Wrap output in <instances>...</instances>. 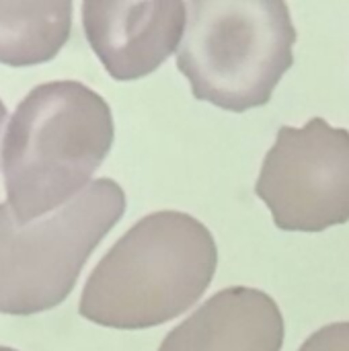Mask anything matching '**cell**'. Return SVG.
<instances>
[{
  "instance_id": "obj_7",
  "label": "cell",
  "mask_w": 349,
  "mask_h": 351,
  "mask_svg": "<svg viewBox=\"0 0 349 351\" xmlns=\"http://www.w3.org/2000/svg\"><path fill=\"white\" fill-rule=\"evenodd\" d=\"M284 337L278 302L263 290L232 286L177 325L158 351H282Z\"/></svg>"
},
{
  "instance_id": "obj_3",
  "label": "cell",
  "mask_w": 349,
  "mask_h": 351,
  "mask_svg": "<svg viewBox=\"0 0 349 351\" xmlns=\"http://www.w3.org/2000/svg\"><path fill=\"white\" fill-rule=\"evenodd\" d=\"M177 68L197 101L243 113L269 103L294 64L296 27L286 2H185Z\"/></svg>"
},
{
  "instance_id": "obj_6",
  "label": "cell",
  "mask_w": 349,
  "mask_h": 351,
  "mask_svg": "<svg viewBox=\"0 0 349 351\" xmlns=\"http://www.w3.org/2000/svg\"><path fill=\"white\" fill-rule=\"evenodd\" d=\"M86 41L119 82H130L154 72L179 49L187 6L175 0L150 2H82Z\"/></svg>"
},
{
  "instance_id": "obj_4",
  "label": "cell",
  "mask_w": 349,
  "mask_h": 351,
  "mask_svg": "<svg viewBox=\"0 0 349 351\" xmlns=\"http://www.w3.org/2000/svg\"><path fill=\"white\" fill-rule=\"evenodd\" d=\"M123 212L125 193L107 177L25 226L16 224L8 204H0V313L27 317L62 304Z\"/></svg>"
},
{
  "instance_id": "obj_9",
  "label": "cell",
  "mask_w": 349,
  "mask_h": 351,
  "mask_svg": "<svg viewBox=\"0 0 349 351\" xmlns=\"http://www.w3.org/2000/svg\"><path fill=\"white\" fill-rule=\"evenodd\" d=\"M298 351H349V321L321 327Z\"/></svg>"
},
{
  "instance_id": "obj_8",
  "label": "cell",
  "mask_w": 349,
  "mask_h": 351,
  "mask_svg": "<svg viewBox=\"0 0 349 351\" xmlns=\"http://www.w3.org/2000/svg\"><path fill=\"white\" fill-rule=\"evenodd\" d=\"M70 0L0 2V64L23 68L53 60L72 29Z\"/></svg>"
},
{
  "instance_id": "obj_10",
  "label": "cell",
  "mask_w": 349,
  "mask_h": 351,
  "mask_svg": "<svg viewBox=\"0 0 349 351\" xmlns=\"http://www.w3.org/2000/svg\"><path fill=\"white\" fill-rule=\"evenodd\" d=\"M4 117H6V107H4V103L0 101V128H2V123H4Z\"/></svg>"
},
{
  "instance_id": "obj_2",
  "label": "cell",
  "mask_w": 349,
  "mask_h": 351,
  "mask_svg": "<svg viewBox=\"0 0 349 351\" xmlns=\"http://www.w3.org/2000/svg\"><path fill=\"white\" fill-rule=\"evenodd\" d=\"M218 267L212 232L185 212L138 220L91 271L78 313L109 329L138 331L187 313Z\"/></svg>"
},
{
  "instance_id": "obj_11",
  "label": "cell",
  "mask_w": 349,
  "mask_h": 351,
  "mask_svg": "<svg viewBox=\"0 0 349 351\" xmlns=\"http://www.w3.org/2000/svg\"><path fill=\"white\" fill-rule=\"evenodd\" d=\"M0 351H16V350H12V348H4V346H0Z\"/></svg>"
},
{
  "instance_id": "obj_1",
  "label": "cell",
  "mask_w": 349,
  "mask_h": 351,
  "mask_svg": "<svg viewBox=\"0 0 349 351\" xmlns=\"http://www.w3.org/2000/svg\"><path fill=\"white\" fill-rule=\"evenodd\" d=\"M115 138L111 107L78 80L35 86L2 140V175L16 224L45 218L93 181Z\"/></svg>"
},
{
  "instance_id": "obj_5",
  "label": "cell",
  "mask_w": 349,
  "mask_h": 351,
  "mask_svg": "<svg viewBox=\"0 0 349 351\" xmlns=\"http://www.w3.org/2000/svg\"><path fill=\"white\" fill-rule=\"evenodd\" d=\"M274 224L286 232H323L349 222V132L323 117L282 125L255 183Z\"/></svg>"
}]
</instances>
